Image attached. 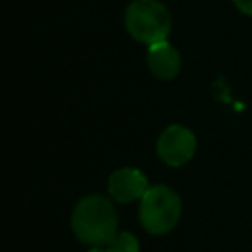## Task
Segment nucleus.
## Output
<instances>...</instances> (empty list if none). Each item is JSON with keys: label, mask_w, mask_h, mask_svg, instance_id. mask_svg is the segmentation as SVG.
Here are the masks:
<instances>
[{"label": "nucleus", "mask_w": 252, "mask_h": 252, "mask_svg": "<svg viewBox=\"0 0 252 252\" xmlns=\"http://www.w3.org/2000/svg\"><path fill=\"white\" fill-rule=\"evenodd\" d=\"M106 250L108 252H140V242L132 232L122 230L114 234V238L106 244Z\"/></svg>", "instance_id": "nucleus-7"}, {"label": "nucleus", "mask_w": 252, "mask_h": 252, "mask_svg": "<svg viewBox=\"0 0 252 252\" xmlns=\"http://www.w3.org/2000/svg\"><path fill=\"white\" fill-rule=\"evenodd\" d=\"M232 2H234V6H236L242 14L252 16V0H232Z\"/></svg>", "instance_id": "nucleus-8"}, {"label": "nucleus", "mask_w": 252, "mask_h": 252, "mask_svg": "<svg viewBox=\"0 0 252 252\" xmlns=\"http://www.w3.org/2000/svg\"><path fill=\"white\" fill-rule=\"evenodd\" d=\"M138 217L146 232L156 236L167 234L181 219V199L167 185H150L140 199Z\"/></svg>", "instance_id": "nucleus-3"}, {"label": "nucleus", "mask_w": 252, "mask_h": 252, "mask_svg": "<svg viewBox=\"0 0 252 252\" xmlns=\"http://www.w3.org/2000/svg\"><path fill=\"white\" fill-rule=\"evenodd\" d=\"M156 150L163 163H167L171 167H179V165H185L195 156L197 138L187 126L169 124L158 136Z\"/></svg>", "instance_id": "nucleus-4"}, {"label": "nucleus", "mask_w": 252, "mask_h": 252, "mask_svg": "<svg viewBox=\"0 0 252 252\" xmlns=\"http://www.w3.org/2000/svg\"><path fill=\"white\" fill-rule=\"evenodd\" d=\"M128 33L148 47L165 41L171 32V14L159 0H134L124 12Z\"/></svg>", "instance_id": "nucleus-2"}, {"label": "nucleus", "mask_w": 252, "mask_h": 252, "mask_svg": "<svg viewBox=\"0 0 252 252\" xmlns=\"http://www.w3.org/2000/svg\"><path fill=\"white\" fill-rule=\"evenodd\" d=\"M106 187H108L110 199H114L116 203L140 201L144 193L150 189L148 177L136 167H120L112 171L106 181Z\"/></svg>", "instance_id": "nucleus-5"}, {"label": "nucleus", "mask_w": 252, "mask_h": 252, "mask_svg": "<svg viewBox=\"0 0 252 252\" xmlns=\"http://www.w3.org/2000/svg\"><path fill=\"white\" fill-rule=\"evenodd\" d=\"M148 67L154 77L161 81L173 79L181 69V55L179 51L165 39L148 47Z\"/></svg>", "instance_id": "nucleus-6"}, {"label": "nucleus", "mask_w": 252, "mask_h": 252, "mask_svg": "<svg viewBox=\"0 0 252 252\" xmlns=\"http://www.w3.org/2000/svg\"><path fill=\"white\" fill-rule=\"evenodd\" d=\"M73 234L91 246L108 244L118 232V213L104 195L83 197L71 213Z\"/></svg>", "instance_id": "nucleus-1"}, {"label": "nucleus", "mask_w": 252, "mask_h": 252, "mask_svg": "<svg viewBox=\"0 0 252 252\" xmlns=\"http://www.w3.org/2000/svg\"><path fill=\"white\" fill-rule=\"evenodd\" d=\"M89 252H108V250L106 248H100V246H93Z\"/></svg>", "instance_id": "nucleus-9"}]
</instances>
